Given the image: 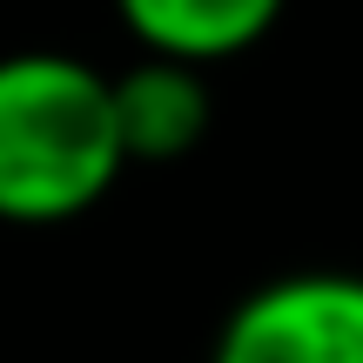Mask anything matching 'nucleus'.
<instances>
[{
    "label": "nucleus",
    "instance_id": "f257e3e1",
    "mask_svg": "<svg viewBox=\"0 0 363 363\" xmlns=\"http://www.w3.org/2000/svg\"><path fill=\"white\" fill-rule=\"evenodd\" d=\"M108 74L81 54H0V222L54 229L121 182Z\"/></svg>",
    "mask_w": 363,
    "mask_h": 363
},
{
    "label": "nucleus",
    "instance_id": "20e7f679",
    "mask_svg": "<svg viewBox=\"0 0 363 363\" xmlns=\"http://www.w3.org/2000/svg\"><path fill=\"white\" fill-rule=\"evenodd\" d=\"M289 0H115L121 27L135 34L142 54L162 61H189V67H222L235 54L262 48L276 34Z\"/></svg>",
    "mask_w": 363,
    "mask_h": 363
},
{
    "label": "nucleus",
    "instance_id": "f03ea898",
    "mask_svg": "<svg viewBox=\"0 0 363 363\" xmlns=\"http://www.w3.org/2000/svg\"><path fill=\"white\" fill-rule=\"evenodd\" d=\"M208 363H363V276L296 269L256 283L216 323Z\"/></svg>",
    "mask_w": 363,
    "mask_h": 363
},
{
    "label": "nucleus",
    "instance_id": "7ed1b4c3",
    "mask_svg": "<svg viewBox=\"0 0 363 363\" xmlns=\"http://www.w3.org/2000/svg\"><path fill=\"white\" fill-rule=\"evenodd\" d=\"M108 108H115L121 162H182L189 148H202L216 121V88L189 61L142 54L135 67L108 74Z\"/></svg>",
    "mask_w": 363,
    "mask_h": 363
}]
</instances>
